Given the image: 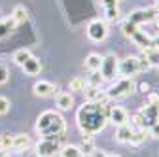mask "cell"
Returning <instances> with one entry per match:
<instances>
[{
	"label": "cell",
	"mask_w": 159,
	"mask_h": 157,
	"mask_svg": "<svg viewBox=\"0 0 159 157\" xmlns=\"http://www.w3.org/2000/svg\"><path fill=\"white\" fill-rule=\"evenodd\" d=\"M108 102L106 104H98V102H84V106L78 110L76 114V121L78 127L85 136H95L97 132H101L106 123H108V114H110Z\"/></svg>",
	"instance_id": "6da1fadb"
},
{
	"label": "cell",
	"mask_w": 159,
	"mask_h": 157,
	"mask_svg": "<svg viewBox=\"0 0 159 157\" xmlns=\"http://www.w3.org/2000/svg\"><path fill=\"white\" fill-rule=\"evenodd\" d=\"M36 131L42 138H61L66 131V123L61 114L48 110L44 114H40L38 121H36Z\"/></svg>",
	"instance_id": "7a4b0ae2"
},
{
	"label": "cell",
	"mask_w": 159,
	"mask_h": 157,
	"mask_svg": "<svg viewBox=\"0 0 159 157\" xmlns=\"http://www.w3.org/2000/svg\"><path fill=\"white\" fill-rule=\"evenodd\" d=\"M134 91V82H133V78H119V80L116 83H112L106 91L108 95V99H125V96H129L131 93Z\"/></svg>",
	"instance_id": "3957f363"
},
{
	"label": "cell",
	"mask_w": 159,
	"mask_h": 157,
	"mask_svg": "<svg viewBox=\"0 0 159 157\" xmlns=\"http://www.w3.org/2000/svg\"><path fill=\"white\" fill-rule=\"evenodd\" d=\"M157 15H159V8H142V10L131 11L129 17H127V21H131V23L136 25V27H140V25H144V23L155 21Z\"/></svg>",
	"instance_id": "277c9868"
},
{
	"label": "cell",
	"mask_w": 159,
	"mask_h": 157,
	"mask_svg": "<svg viewBox=\"0 0 159 157\" xmlns=\"http://www.w3.org/2000/svg\"><path fill=\"white\" fill-rule=\"evenodd\" d=\"M140 72V59L138 57H125L117 61V76L121 78H133Z\"/></svg>",
	"instance_id": "5b68a950"
},
{
	"label": "cell",
	"mask_w": 159,
	"mask_h": 157,
	"mask_svg": "<svg viewBox=\"0 0 159 157\" xmlns=\"http://www.w3.org/2000/svg\"><path fill=\"white\" fill-rule=\"evenodd\" d=\"M61 151V138H42L36 144V157H53Z\"/></svg>",
	"instance_id": "8992f818"
},
{
	"label": "cell",
	"mask_w": 159,
	"mask_h": 157,
	"mask_svg": "<svg viewBox=\"0 0 159 157\" xmlns=\"http://www.w3.org/2000/svg\"><path fill=\"white\" fill-rule=\"evenodd\" d=\"M87 38L91 42H104L106 36H108V27L104 21H101V19H93V21H89L87 25Z\"/></svg>",
	"instance_id": "52a82bcc"
},
{
	"label": "cell",
	"mask_w": 159,
	"mask_h": 157,
	"mask_svg": "<svg viewBox=\"0 0 159 157\" xmlns=\"http://www.w3.org/2000/svg\"><path fill=\"white\" fill-rule=\"evenodd\" d=\"M101 76L104 78V80H114V78L117 76V57L116 53H106L102 57L101 61Z\"/></svg>",
	"instance_id": "ba28073f"
},
{
	"label": "cell",
	"mask_w": 159,
	"mask_h": 157,
	"mask_svg": "<svg viewBox=\"0 0 159 157\" xmlns=\"http://www.w3.org/2000/svg\"><path fill=\"white\" fill-rule=\"evenodd\" d=\"M138 114H140V117H142L144 129H146V127H152L153 123L159 121V102H150V104H146Z\"/></svg>",
	"instance_id": "9c48e42d"
},
{
	"label": "cell",
	"mask_w": 159,
	"mask_h": 157,
	"mask_svg": "<svg viewBox=\"0 0 159 157\" xmlns=\"http://www.w3.org/2000/svg\"><path fill=\"white\" fill-rule=\"evenodd\" d=\"M84 93H85V101H87V102L106 104V102L110 101L108 95H106V91H102L101 87H91V85H87V87L84 89Z\"/></svg>",
	"instance_id": "30bf717a"
},
{
	"label": "cell",
	"mask_w": 159,
	"mask_h": 157,
	"mask_svg": "<svg viewBox=\"0 0 159 157\" xmlns=\"http://www.w3.org/2000/svg\"><path fill=\"white\" fill-rule=\"evenodd\" d=\"M108 121H112L114 125H125V123H129V114L123 110V108H117V106H114V108H110V114H108Z\"/></svg>",
	"instance_id": "8fae6325"
},
{
	"label": "cell",
	"mask_w": 159,
	"mask_h": 157,
	"mask_svg": "<svg viewBox=\"0 0 159 157\" xmlns=\"http://www.w3.org/2000/svg\"><path fill=\"white\" fill-rule=\"evenodd\" d=\"M131 40L134 42V46H138L140 49H146V47H150L152 46V42H153V38L150 36V34H146L144 30H140V29H136L133 34H131Z\"/></svg>",
	"instance_id": "7c38bea8"
},
{
	"label": "cell",
	"mask_w": 159,
	"mask_h": 157,
	"mask_svg": "<svg viewBox=\"0 0 159 157\" xmlns=\"http://www.w3.org/2000/svg\"><path fill=\"white\" fill-rule=\"evenodd\" d=\"M32 89H34V95H38V96H51V95H55V91H57V87H55L51 82H44V80L36 82Z\"/></svg>",
	"instance_id": "4fadbf2b"
},
{
	"label": "cell",
	"mask_w": 159,
	"mask_h": 157,
	"mask_svg": "<svg viewBox=\"0 0 159 157\" xmlns=\"http://www.w3.org/2000/svg\"><path fill=\"white\" fill-rule=\"evenodd\" d=\"M101 61H102V57L98 55V53H89V55L85 57L84 66H85V70H89V72H98V70H101Z\"/></svg>",
	"instance_id": "5bb4252c"
},
{
	"label": "cell",
	"mask_w": 159,
	"mask_h": 157,
	"mask_svg": "<svg viewBox=\"0 0 159 157\" xmlns=\"http://www.w3.org/2000/svg\"><path fill=\"white\" fill-rule=\"evenodd\" d=\"M142 57L150 63V66H157L159 68V47L150 46V47L142 49Z\"/></svg>",
	"instance_id": "9a60e30c"
},
{
	"label": "cell",
	"mask_w": 159,
	"mask_h": 157,
	"mask_svg": "<svg viewBox=\"0 0 159 157\" xmlns=\"http://www.w3.org/2000/svg\"><path fill=\"white\" fill-rule=\"evenodd\" d=\"M55 104L59 110H70L74 106V96L70 93H59L55 99Z\"/></svg>",
	"instance_id": "2e32d148"
},
{
	"label": "cell",
	"mask_w": 159,
	"mask_h": 157,
	"mask_svg": "<svg viewBox=\"0 0 159 157\" xmlns=\"http://www.w3.org/2000/svg\"><path fill=\"white\" fill-rule=\"evenodd\" d=\"M21 68H23L25 74H29V76H38L40 70H42V63H40L36 57H30L29 61H25V65H23Z\"/></svg>",
	"instance_id": "e0dca14e"
},
{
	"label": "cell",
	"mask_w": 159,
	"mask_h": 157,
	"mask_svg": "<svg viewBox=\"0 0 159 157\" xmlns=\"http://www.w3.org/2000/svg\"><path fill=\"white\" fill-rule=\"evenodd\" d=\"M29 146H30V140H29L27 134H15V136H11V150L25 151Z\"/></svg>",
	"instance_id": "ac0fdd59"
},
{
	"label": "cell",
	"mask_w": 159,
	"mask_h": 157,
	"mask_svg": "<svg viewBox=\"0 0 159 157\" xmlns=\"http://www.w3.org/2000/svg\"><path fill=\"white\" fill-rule=\"evenodd\" d=\"M131 134H133V127H131V123L119 125L117 131H116V140H117V142H129Z\"/></svg>",
	"instance_id": "d6986e66"
},
{
	"label": "cell",
	"mask_w": 159,
	"mask_h": 157,
	"mask_svg": "<svg viewBox=\"0 0 159 157\" xmlns=\"http://www.w3.org/2000/svg\"><path fill=\"white\" fill-rule=\"evenodd\" d=\"M146 138H148V131L146 129H133V134H131V138H129L127 144H131V146H140Z\"/></svg>",
	"instance_id": "ffe728a7"
},
{
	"label": "cell",
	"mask_w": 159,
	"mask_h": 157,
	"mask_svg": "<svg viewBox=\"0 0 159 157\" xmlns=\"http://www.w3.org/2000/svg\"><path fill=\"white\" fill-rule=\"evenodd\" d=\"M11 17H13V21L17 25H21V23H25L27 19H29V11H27L25 6H15L13 11H11Z\"/></svg>",
	"instance_id": "44dd1931"
},
{
	"label": "cell",
	"mask_w": 159,
	"mask_h": 157,
	"mask_svg": "<svg viewBox=\"0 0 159 157\" xmlns=\"http://www.w3.org/2000/svg\"><path fill=\"white\" fill-rule=\"evenodd\" d=\"M30 57H32L30 49L21 47V49H17V51L13 53V63H15V65H19V66H23V65H25V61H29Z\"/></svg>",
	"instance_id": "7402d4cb"
},
{
	"label": "cell",
	"mask_w": 159,
	"mask_h": 157,
	"mask_svg": "<svg viewBox=\"0 0 159 157\" xmlns=\"http://www.w3.org/2000/svg\"><path fill=\"white\" fill-rule=\"evenodd\" d=\"M15 27H17V23L13 21V17H11V15H10L8 19H4V21L0 23V38H2V36H8Z\"/></svg>",
	"instance_id": "603a6c76"
},
{
	"label": "cell",
	"mask_w": 159,
	"mask_h": 157,
	"mask_svg": "<svg viewBox=\"0 0 159 157\" xmlns=\"http://www.w3.org/2000/svg\"><path fill=\"white\" fill-rule=\"evenodd\" d=\"M70 91H76V93H84V89L87 87V82L84 80V78H72L70 83H68Z\"/></svg>",
	"instance_id": "cb8c5ba5"
},
{
	"label": "cell",
	"mask_w": 159,
	"mask_h": 157,
	"mask_svg": "<svg viewBox=\"0 0 159 157\" xmlns=\"http://www.w3.org/2000/svg\"><path fill=\"white\" fill-rule=\"evenodd\" d=\"M61 157H84L78 146H65L61 148Z\"/></svg>",
	"instance_id": "d4e9b609"
},
{
	"label": "cell",
	"mask_w": 159,
	"mask_h": 157,
	"mask_svg": "<svg viewBox=\"0 0 159 157\" xmlns=\"http://www.w3.org/2000/svg\"><path fill=\"white\" fill-rule=\"evenodd\" d=\"M78 148H80V151H82L84 155H85V153H87V155H91V153H93V150H95L93 138H91V136H85L84 142H82V146H78Z\"/></svg>",
	"instance_id": "484cf974"
},
{
	"label": "cell",
	"mask_w": 159,
	"mask_h": 157,
	"mask_svg": "<svg viewBox=\"0 0 159 157\" xmlns=\"http://www.w3.org/2000/svg\"><path fill=\"white\" fill-rule=\"evenodd\" d=\"M87 85H91V87H101L102 85V82H104V78L101 76V72H91V76L87 78Z\"/></svg>",
	"instance_id": "4316f807"
},
{
	"label": "cell",
	"mask_w": 159,
	"mask_h": 157,
	"mask_svg": "<svg viewBox=\"0 0 159 157\" xmlns=\"http://www.w3.org/2000/svg\"><path fill=\"white\" fill-rule=\"evenodd\" d=\"M136 29H138V27H136V25H133L131 21H127V19H125V21L121 23V30H123V34H125L127 38H131V34H133Z\"/></svg>",
	"instance_id": "83f0119b"
},
{
	"label": "cell",
	"mask_w": 159,
	"mask_h": 157,
	"mask_svg": "<svg viewBox=\"0 0 159 157\" xmlns=\"http://www.w3.org/2000/svg\"><path fill=\"white\" fill-rule=\"evenodd\" d=\"M104 15H106V21H117L119 19V8H108L104 10Z\"/></svg>",
	"instance_id": "f1b7e54d"
},
{
	"label": "cell",
	"mask_w": 159,
	"mask_h": 157,
	"mask_svg": "<svg viewBox=\"0 0 159 157\" xmlns=\"http://www.w3.org/2000/svg\"><path fill=\"white\" fill-rule=\"evenodd\" d=\"M8 110H10V101L6 96H0V115H4Z\"/></svg>",
	"instance_id": "f546056e"
},
{
	"label": "cell",
	"mask_w": 159,
	"mask_h": 157,
	"mask_svg": "<svg viewBox=\"0 0 159 157\" xmlns=\"http://www.w3.org/2000/svg\"><path fill=\"white\" fill-rule=\"evenodd\" d=\"M0 150H2V151L11 150V136L10 134H4L2 136V146H0Z\"/></svg>",
	"instance_id": "4dcf8cb0"
},
{
	"label": "cell",
	"mask_w": 159,
	"mask_h": 157,
	"mask_svg": "<svg viewBox=\"0 0 159 157\" xmlns=\"http://www.w3.org/2000/svg\"><path fill=\"white\" fill-rule=\"evenodd\" d=\"M8 78H10V72H8V68H6L4 65H0V85H2V83H6V82H8Z\"/></svg>",
	"instance_id": "1f68e13d"
},
{
	"label": "cell",
	"mask_w": 159,
	"mask_h": 157,
	"mask_svg": "<svg viewBox=\"0 0 159 157\" xmlns=\"http://www.w3.org/2000/svg\"><path fill=\"white\" fill-rule=\"evenodd\" d=\"M117 2H119V0H101V4H102L104 10H108V8H117Z\"/></svg>",
	"instance_id": "d6a6232c"
},
{
	"label": "cell",
	"mask_w": 159,
	"mask_h": 157,
	"mask_svg": "<svg viewBox=\"0 0 159 157\" xmlns=\"http://www.w3.org/2000/svg\"><path fill=\"white\" fill-rule=\"evenodd\" d=\"M150 134L153 136V138H159V121H157V123H153V125L150 127Z\"/></svg>",
	"instance_id": "836d02e7"
},
{
	"label": "cell",
	"mask_w": 159,
	"mask_h": 157,
	"mask_svg": "<svg viewBox=\"0 0 159 157\" xmlns=\"http://www.w3.org/2000/svg\"><path fill=\"white\" fill-rule=\"evenodd\" d=\"M138 59H140V72H144V70H148V68H150V63L146 61V59H144L142 55H140V57H138Z\"/></svg>",
	"instance_id": "e575fe53"
},
{
	"label": "cell",
	"mask_w": 159,
	"mask_h": 157,
	"mask_svg": "<svg viewBox=\"0 0 159 157\" xmlns=\"http://www.w3.org/2000/svg\"><path fill=\"white\" fill-rule=\"evenodd\" d=\"M106 155H108L106 151H102V150H97V148H95V150H93V153H91V157H106Z\"/></svg>",
	"instance_id": "d590c367"
},
{
	"label": "cell",
	"mask_w": 159,
	"mask_h": 157,
	"mask_svg": "<svg viewBox=\"0 0 159 157\" xmlns=\"http://www.w3.org/2000/svg\"><path fill=\"white\" fill-rule=\"evenodd\" d=\"M148 89H150V85H148V83H140V91L148 93Z\"/></svg>",
	"instance_id": "8d00e7d4"
},
{
	"label": "cell",
	"mask_w": 159,
	"mask_h": 157,
	"mask_svg": "<svg viewBox=\"0 0 159 157\" xmlns=\"http://www.w3.org/2000/svg\"><path fill=\"white\" fill-rule=\"evenodd\" d=\"M0 157H10V155H8V153H6V151H4V153H2V155H0Z\"/></svg>",
	"instance_id": "74e56055"
},
{
	"label": "cell",
	"mask_w": 159,
	"mask_h": 157,
	"mask_svg": "<svg viewBox=\"0 0 159 157\" xmlns=\"http://www.w3.org/2000/svg\"><path fill=\"white\" fill-rule=\"evenodd\" d=\"M106 157H121V155H106Z\"/></svg>",
	"instance_id": "f35d334b"
},
{
	"label": "cell",
	"mask_w": 159,
	"mask_h": 157,
	"mask_svg": "<svg viewBox=\"0 0 159 157\" xmlns=\"http://www.w3.org/2000/svg\"><path fill=\"white\" fill-rule=\"evenodd\" d=\"M155 23H157V25H159V15H157V19H155Z\"/></svg>",
	"instance_id": "ab89813d"
},
{
	"label": "cell",
	"mask_w": 159,
	"mask_h": 157,
	"mask_svg": "<svg viewBox=\"0 0 159 157\" xmlns=\"http://www.w3.org/2000/svg\"><path fill=\"white\" fill-rule=\"evenodd\" d=\"M0 146H2V136H0Z\"/></svg>",
	"instance_id": "60d3db41"
},
{
	"label": "cell",
	"mask_w": 159,
	"mask_h": 157,
	"mask_svg": "<svg viewBox=\"0 0 159 157\" xmlns=\"http://www.w3.org/2000/svg\"><path fill=\"white\" fill-rule=\"evenodd\" d=\"M2 153H4V151H2V150H0V155H2Z\"/></svg>",
	"instance_id": "b9f144b4"
},
{
	"label": "cell",
	"mask_w": 159,
	"mask_h": 157,
	"mask_svg": "<svg viewBox=\"0 0 159 157\" xmlns=\"http://www.w3.org/2000/svg\"><path fill=\"white\" fill-rule=\"evenodd\" d=\"M155 2H157V4H159V0H155Z\"/></svg>",
	"instance_id": "7bdbcfd3"
}]
</instances>
